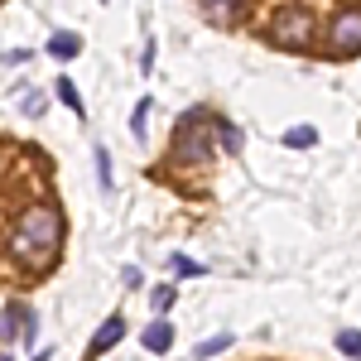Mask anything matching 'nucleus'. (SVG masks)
<instances>
[{
  "instance_id": "obj_1",
  "label": "nucleus",
  "mask_w": 361,
  "mask_h": 361,
  "mask_svg": "<svg viewBox=\"0 0 361 361\" xmlns=\"http://www.w3.org/2000/svg\"><path fill=\"white\" fill-rule=\"evenodd\" d=\"M58 246H63V212L49 207V202L25 207L20 222H15V231H10V255H15L20 265H29V270H44L58 255Z\"/></svg>"
},
{
  "instance_id": "obj_2",
  "label": "nucleus",
  "mask_w": 361,
  "mask_h": 361,
  "mask_svg": "<svg viewBox=\"0 0 361 361\" xmlns=\"http://www.w3.org/2000/svg\"><path fill=\"white\" fill-rule=\"evenodd\" d=\"M207 130H212L207 111H188L183 121H178V130H173V154H178L183 164H202V159L212 154V140H207Z\"/></svg>"
},
{
  "instance_id": "obj_3",
  "label": "nucleus",
  "mask_w": 361,
  "mask_h": 361,
  "mask_svg": "<svg viewBox=\"0 0 361 361\" xmlns=\"http://www.w3.org/2000/svg\"><path fill=\"white\" fill-rule=\"evenodd\" d=\"M328 49H333V58L361 54V5H342L328 20Z\"/></svg>"
},
{
  "instance_id": "obj_4",
  "label": "nucleus",
  "mask_w": 361,
  "mask_h": 361,
  "mask_svg": "<svg viewBox=\"0 0 361 361\" xmlns=\"http://www.w3.org/2000/svg\"><path fill=\"white\" fill-rule=\"evenodd\" d=\"M313 39V15L304 5H284V15L275 20V44H289V49H304Z\"/></svg>"
},
{
  "instance_id": "obj_5",
  "label": "nucleus",
  "mask_w": 361,
  "mask_h": 361,
  "mask_svg": "<svg viewBox=\"0 0 361 361\" xmlns=\"http://www.w3.org/2000/svg\"><path fill=\"white\" fill-rule=\"evenodd\" d=\"M34 328H39V318H34V308H25V304H10L0 313V342H29Z\"/></svg>"
},
{
  "instance_id": "obj_6",
  "label": "nucleus",
  "mask_w": 361,
  "mask_h": 361,
  "mask_svg": "<svg viewBox=\"0 0 361 361\" xmlns=\"http://www.w3.org/2000/svg\"><path fill=\"white\" fill-rule=\"evenodd\" d=\"M121 337H126V318H121V313H111V318H106V323L92 333V347H87V357H102V352H111Z\"/></svg>"
},
{
  "instance_id": "obj_7",
  "label": "nucleus",
  "mask_w": 361,
  "mask_h": 361,
  "mask_svg": "<svg viewBox=\"0 0 361 361\" xmlns=\"http://www.w3.org/2000/svg\"><path fill=\"white\" fill-rule=\"evenodd\" d=\"M140 342H145V352H154V357H164L169 347H173V323L169 318H154L145 333H140Z\"/></svg>"
},
{
  "instance_id": "obj_8",
  "label": "nucleus",
  "mask_w": 361,
  "mask_h": 361,
  "mask_svg": "<svg viewBox=\"0 0 361 361\" xmlns=\"http://www.w3.org/2000/svg\"><path fill=\"white\" fill-rule=\"evenodd\" d=\"M49 54H54V58H63V63H68V58H78V54H82V39H78L73 29H58L54 39H49Z\"/></svg>"
},
{
  "instance_id": "obj_9",
  "label": "nucleus",
  "mask_w": 361,
  "mask_h": 361,
  "mask_svg": "<svg viewBox=\"0 0 361 361\" xmlns=\"http://www.w3.org/2000/svg\"><path fill=\"white\" fill-rule=\"evenodd\" d=\"M226 347H231V333L202 337V342H197V347H193V357H197V361H207V357H217V352H226Z\"/></svg>"
},
{
  "instance_id": "obj_10",
  "label": "nucleus",
  "mask_w": 361,
  "mask_h": 361,
  "mask_svg": "<svg viewBox=\"0 0 361 361\" xmlns=\"http://www.w3.org/2000/svg\"><path fill=\"white\" fill-rule=\"evenodd\" d=\"M337 352L352 357V361H361V333L357 328H342V333H337Z\"/></svg>"
},
{
  "instance_id": "obj_11",
  "label": "nucleus",
  "mask_w": 361,
  "mask_h": 361,
  "mask_svg": "<svg viewBox=\"0 0 361 361\" xmlns=\"http://www.w3.org/2000/svg\"><path fill=\"white\" fill-rule=\"evenodd\" d=\"M149 308L164 318L169 308H173V284H154V289H149Z\"/></svg>"
},
{
  "instance_id": "obj_12",
  "label": "nucleus",
  "mask_w": 361,
  "mask_h": 361,
  "mask_svg": "<svg viewBox=\"0 0 361 361\" xmlns=\"http://www.w3.org/2000/svg\"><path fill=\"white\" fill-rule=\"evenodd\" d=\"M313 140H318L313 126H294V130H284V145H289V149H308Z\"/></svg>"
},
{
  "instance_id": "obj_13",
  "label": "nucleus",
  "mask_w": 361,
  "mask_h": 361,
  "mask_svg": "<svg viewBox=\"0 0 361 361\" xmlns=\"http://www.w3.org/2000/svg\"><path fill=\"white\" fill-rule=\"evenodd\" d=\"M169 270H173L178 279H197V275H202V265L188 260V255H169Z\"/></svg>"
},
{
  "instance_id": "obj_14",
  "label": "nucleus",
  "mask_w": 361,
  "mask_h": 361,
  "mask_svg": "<svg viewBox=\"0 0 361 361\" xmlns=\"http://www.w3.org/2000/svg\"><path fill=\"white\" fill-rule=\"evenodd\" d=\"M212 130H217V140L226 145V154H236V149H241V130H236V126H226V121H212Z\"/></svg>"
},
{
  "instance_id": "obj_15",
  "label": "nucleus",
  "mask_w": 361,
  "mask_h": 361,
  "mask_svg": "<svg viewBox=\"0 0 361 361\" xmlns=\"http://www.w3.org/2000/svg\"><path fill=\"white\" fill-rule=\"evenodd\" d=\"M58 102H63L68 111H78V116H82V97H78V87L68 82V78H58Z\"/></svg>"
},
{
  "instance_id": "obj_16",
  "label": "nucleus",
  "mask_w": 361,
  "mask_h": 361,
  "mask_svg": "<svg viewBox=\"0 0 361 361\" xmlns=\"http://www.w3.org/2000/svg\"><path fill=\"white\" fill-rule=\"evenodd\" d=\"M92 154H97V178H102V193H111V159H106V145H97Z\"/></svg>"
},
{
  "instance_id": "obj_17",
  "label": "nucleus",
  "mask_w": 361,
  "mask_h": 361,
  "mask_svg": "<svg viewBox=\"0 0 361 361\" xmlns=\"http://www.w3.org/2000/svg\"><path fill=\"white\" fill-rule=\"evenodd\" d=\"M145 116H149V97H145V102L135 106V116H130V135L135 140H145Z\"/></svg>"
},
{
  "instance_id": "obj_18",
  "label": "nucleus",
  "mask_w": 361,
  "mask_h": 361,
  "mask_svg": "<svg viewBox=\"0 0 361 361\" xmlns=\"http://www.w3.org/2000/svg\"><path fill=\"white\" fill-rule=\"evenodd\" d=\"M202 5H207L212 20H226V10H231V0H202Z\"/></svg>"
},
{
  "instance_id": "obj_19",
  "label": "nucleus",
  "mask_w": 361,
  "mask_h": 361,
  "mask_svg": "<svg viewBox=\"0 0 361 361\" xmlns=\"http://www.w3.org/2000/svg\"><path fill=\"white\" fill-rule=\"evenodd\" d=\"M121 279H126V284H130V289H140V284H145V275H140L135 265H126V270H121Z\"/></svg>"
},
{
  "instance_id": "obj_20",
  "label": "nucleus",
  "mask_w": 361,
  "mask_h": 361,
  "mask_svg": "<svg viewBox=\"0 0 361 361\" xmlns=\"http://www.w3.org/2000/svg\"><path fill=\"white\" fill-rule=\"evenodd\" d=\"M34 361H49V352H39V357H34Z\"/></svg>"
},
{
  "instance_id": "obj_21",
  "label": "nucleus",
  "mask_w": 361,
  "mask_h": 361,
  "mask_svg": "<svg viewBox=\"0 0 361 361\" xmlns=\"http://www.w3.org/2000/svg\"><path fill=\"white\" fill-rule=\"evenodd\" d=\"M0 361H10V357H0Z\"/></svg>"
}]
</instances>
